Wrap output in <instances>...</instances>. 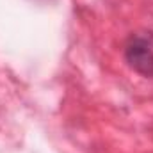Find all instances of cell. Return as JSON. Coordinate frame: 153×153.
I'll return each mask as SVG.
<instances>
[{
	"label": "cell",
	"instance_id": "obj_1",
	"mask_svg": "<svg viewBox=\"0 0 153 153\" xmlns=\"http://www.w3.org/2000/svg\"><path fill=\"white\" fill-rule=\"evenodd\" d=\"M128 66L143 76H153V46L144 36H132L125 46Z\"/></svg>",
	"mask_w": 153,
	"mask_h": 153
}]
</instances>
